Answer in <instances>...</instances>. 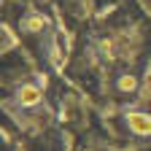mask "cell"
<instances>
[{
	"label": "cell",
	"mask_w": 151,
	"mask_h": 151,
	"mask_svg": "<svg viewBox=\"0 0 151 151\" xmlns=\"http://www.w3.org/2000/svg\"><path fill=\"white\" fill-rule=\"evenodd\" d=\"M35 100H38V94H35L32 89H27V92H24V103H35Z\"/></svg>",
	"instance_id": "obj_2"
},
{
	"label": "cell",
	"mask_w": 151,
	"mask_h": 151,
	"mask_svg": "<svg viewBox=\"0 0 151 151\" xmlns=\"http://www.w3.org/2000/svg\"><path fill=\"white\" fill-rule=\"evenodd\" d=\"M132 119H135V127H138V129H151V122H148L146 116H132Z\"/></svg>",
	"instance_id": "obj_1"
}]
</instances>
